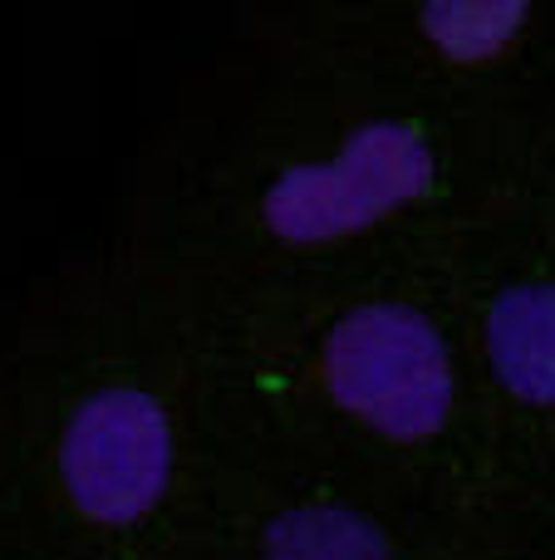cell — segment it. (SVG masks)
<instances>
[{
    "label": "cell",
    "instance_id": "obj_1",
    "mask_svg": "<svg viewBox=\"0 0 555 560\" xmlns=\"http://www.w3.org/2000/svg\"><path fill=\"white\" fill-rule=\"evenodd\" d=\"M541 114H462L246 30L147 133L118 236L197 295L428 256L511 197Z\"/></svg>",
    "mask_w": 555,
    "mask_h": 560
},
{
    "label": "cell",
    "instance_id": "obj_2",
    "mask_svg": "<svg viewBox=\"0 0 555 560\" xmlns=\"http://www.w3.org/2000/svg\"><path fill=\"white\" fill-rule=\"evenodd\" d=\"M197 290L114 236L0 345V541L25 560H182L216 447Z\"/></svg>",
    "mask_w": 555,
    "mask_h": 560
},
{
    "label": "cell",
    "instance_id": "obj_3",
    "mask_svg": "<svg viewBox=\"0 0 555 560\" xmlns=\"http://www.w3.org/2000/svg\"><path fill=\"white\" fill-rule=\"evenodd\" d=\"M448 246L369 271L197 295L216 423L442 516L497 506Z\"/></svg>",
    "mask_w": 555,
    "mask_h": 560
},
{
    "label": "cell",
    "instance_id": "obj_4",
    "mask_svg": "<svg viewBox=\"0 0 555 560\" xmlns=\"http://www.w3.org/2000/svg\"><path fill=\"white\" fill-rule=\"evenodd\" d=\"M251 30L462 114L531 118L555 94V0H300Z\"/></svg>",
    "mask_w": 555,
    "mask_h": 560
},
{
    "label": "cell",
    "instance_id": "obj_5",
    "mask_svg": "<svg viewBox=\"0 0 555 560\" xmlns=\"http://www.w3.org/2000/svg\"><path fill=\"white\" fill-rule=\"evenodd\" d=\"M448 295L501 502L555 512V236L507 197L448 246Z\"/></svg>",
    "mask_w": 555,
    "mask_h": 560
},
{
    "label": "cell",
    "instance_id": "obj_6",
    "mask_svg": "<svg viewBox=\"0 0 555 560\" xmlns=\"http://www.w3.org/2000/svg\"><path fill=\"white\" fill-rule=\"evenodd\" d=\"M462 522L216 428L182 560H452Z\"/></svg>",
    "mask_w": 555,
    "mask_h": 560
},
{
    "label": "cell",
    "instance_id": "obj_7",
    "mask_svg": "<svg viewBox=\"0 0 555 560\" xmlns=\"http://www.w3.org/2000/svg\"><path fill=\"white\" fill-rule=\"evenodd\" d=\"M452 560H555V512L517 502L472 512L458 532Z\"/></svg>",
    "mask_w": 555,
    "mask_h": 560
},
{
    "label": "cell",
    "instance_id": "obj_8",
    "mask_svg": "<svg viewBox=\"0 0 555 560\" xmlns=\"http://www.w3.org/2000/svg\"><path fill=\"white\" fill-rule=\"evenodd\" d=\"M511 197L555 236V108L536 118V133L527 143V163H521Z\"/></svg>",
    "mask_w": 555,
    "mask_h": 560
},
{
    "label": "cell",
    "instance_id": "obj_9",
    "mask_svg": "<svg viewBox=\"0 0 555 560\" xmlns=\"http://www.w3.org/2000/svg\"><path fill=\"white\" fill-rule=\"evenodd\" d=\"M0 560H25V556H20V551H10V546L0 541Z\"/></svg>",
    "mask_w": 555,
    "mask_h": 560
},
{
    "label": "cell",
    "instance_id": "obj_10",
    "mask_svg": "<svg viewBox=\"0 0 555 560\" xmlns=\"http://www.w3.org/2000/svg\"><path fill=\"white\" fill-rule=\"evenodd\" d=\"M551 108H555V94H551Z\"/></svg>",
    "mask_w": 555,
    "mask_h": 560
}]
</instances>
